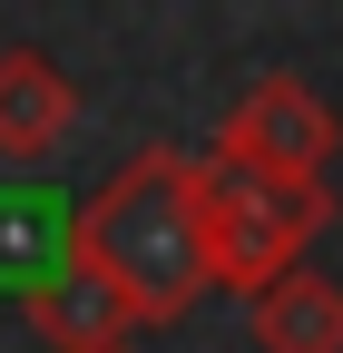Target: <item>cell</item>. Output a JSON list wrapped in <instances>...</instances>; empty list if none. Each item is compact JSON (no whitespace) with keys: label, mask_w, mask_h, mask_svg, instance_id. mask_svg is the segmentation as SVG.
<instances>
[{"label":"cell","mask_w":343,"mask_h":353,"mask_svg":"<svg viewBox=\"0 0 343 353\" xmlns=\"http://www.w3.org/2000/svg\"><path fill=\"white\" fill-rule=\"evenodd\" d=\"M255 343L265 353H343V285L284 275L275 294H255Z\"/></svg>","instance_id":"8992f818"},{"label":"cell","mask_w":343,"mask_h":353,"mask_svg":"<svg viewBox=\"0 0 343 353\" xmlns=\"http://www.w3.org/2000/svg\"><path fill=\"white\" fill-rule=\"evenodd\" d=\"M30 334L50 343V353H127V334H138V314L89 275L79 255H59L50 275L30 285Z\"/></svg>","instance_id":"277c9868"},{"label":"cell","mask_w":343,"mask_h":353,"mask_svg":"<svg viewBox=\"0 0 343 353\" xmlns=\"http://www.w3.org/2000/svg\"><path fill=\"white\" fill-rule=\"evenodd\" d=\"M333 148H343V118L324 108L314 79H284V69L255 79L245 99L226 108V128H216V157H236L255 176H284V187H324Z\"/></svg>","instance_id":"3957f363"},{"label":"cell","mask_w":343,"mask_h":353,"mask_svg":"<svg viewBox=\"0 0 343 353\" xmlns=\"http://www.w3.org/2000/svg\"><path fill=\"white\" fill-rule=\"evenodd\" d=\"M79 128V79L50 50H0V157H50Z\"/></svg>","instance_id":"5b68a950"},{"label":"cell","mask_w":343,"mask_h":353,"mask_svg":"<svg viewBox=\"0 0 343 353\" xmlns=\"http://www.w3.org/2000/svg\"><path fill=\"white\" fill-rule=\"evenodd\" d=\"M69 255L127 304L138 324H177L196 314V294L216 285L206 265V196H196V157L177 148H138L108 187L69 216Z\"/></svg>","instance_id":"6da1fadb"},{"label":"cell","mask_w":343,"mask_h":353,"mask_svg":"<svg viewBox=\"0 0 343 353\" xmlns=\"http://www.w3.org/2000/svg\"><path fill=\"white\" fill-rule=\"evenodd\" d=\"M196 196H206V265H216V285H236L245 304L275 294L284 275H304V245L333 226L324 187L255 176V167H236L216 148H206V167H196Z\"/></svg>","instance_id":"7a4b0ae2"}]
</instances>
